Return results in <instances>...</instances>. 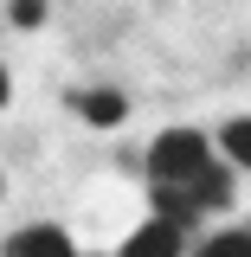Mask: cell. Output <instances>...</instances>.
I'll list each match as a JSON object with an SVG mask.
<instances>
[{"label": "cell", "instance_id": "cell-3", "mask_svg": "<svg viewBox=\"0 0 251 257\" xmlns=\"http://www.w3.org/2000/svg\"><path fill=\"white\" fill-rule=\"evenodd\" d=\"M7 251H13V257H77V251H71V238H64L58 225H32V231H20Z\"/></svg>", "mask_w": 251, "mask_h": 257}, {"label": "cell", "instance_id": "cell-8", "mask_svg": "<svg viewBox=\"0 0 251 257\" xmlns=\"http://www.w3.org/2000/svg\"><path fill=\"white\" fill-rule=\"evenodd\" d=\"M13 20H20V26H39V20H45V0H13Z\"/></svg>", "mask_w": 251, "mask_h": 257}, {"label": "cell", "instance_id": "cell-9", "mask_svg": "<svg viewBox=\"0 0 251 257\" xmlns=\"http://www.w3.org/2000/svg\"><path fill=\"white\" fill-rule=\"evenodd\" d=\"M7 90H13V84H7V64H0V103H7Z\"/></svg>", "mask_w": 251, "mask_h": 257}, {"label": "cell", "instance_id": "cell-5", "mask_svg": "<svg viewBox=\"0 0 251 257\" xmlns=\"http://www.w3.org/2000/svg\"><path fill=\"white\" fill-rule=\"evenodd\" d=\"M84 116H91V122H123V96L116 90H91L84 96Z\"/></svg>", "mask_w": 251, "mask_h": 257}, {"label": "cell", "instance_id": "cell-4", "mask_svg": "<svg viewBox=\"0 0 251 257\" xmlns=\"http://www.w3.org/2000/svg\"><path fill=\"white\" fill-rule=\"evenodd\" d=\"M187 193H193V199H200V212H206V206H225V199H232V174H225V167H213V161H206V167H200V174H193V180H187Z\"/></svg>", "mask_w": 251, "mask_h": 257}, {"label": "cell", "instance_id": "cell-6", "mask_svg": "<svg viewBox=\"0 0 251 257\" xmlns=\"http://www.w3.org/2000/svg\"><path fill=\"white\" fill-rule=\"evenodd\" d=\"M200 257H251V231H219Z\"/></svg>", "mask_w": 251, "mask_h": 257}, {"label": "cell", "instance_id": "cell-1", "mask_svg": "<svg viewBox=\"0 0 251 257\" xmlns=\"http://www.w3.org/2000/svg\"><path fill=\"white\" fill-rule=\"evenodd\" d=\"M200 167H206L200 128H168L155 148H148V174H155V180H193Z\"/></svg>", "mask_w": 251, "mask_h": 257}, {"label": "cell", "instance_id": "cell-7", "mask_svg": "<svg viewBox=\"0 0 251 257\" xmlns=\"http://www.w3.org/2000/svg\"><path fill=\"white\" fill-rule=\"evenodd\" d=\"M225 155L238 161V167H251V116H245V122H232V128H225Z\"/></svg>", "mask_w": 251, "mask_h": 257}, {"label": "cell", "instance_id": "cell-2", "mask_svg": "<svg viewBox=\"0 0 251 257\" xmlns=\"http://www.w3.org/2000/svg\"><path fill=\"white\" fill-rule=\"evenodd\" d=\"M181 244H187V231H181V225H168V219H148L142 231H129L123 257H181Z\"/></svg>", "mask_w": 251, "mask_h": 257}]
</instances>
